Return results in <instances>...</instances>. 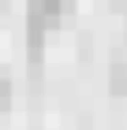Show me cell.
Wrapping results in <instances>:
<instances>
[{
    "mask_svg": "<svg viewBox=\"0 0 127 130\" xmlns=\"http://www.w3.org/2000/svg\"><path fill=\"white\" fill-rule=\"evenodd\" d=\"M112 4H120V8H127V0H112Z\"/></svg>",
    "mask_w": 127,
    "mask_h": 130,
    "instance_id": "277c9868",
    "label": "cell"
},
{
    "mask_svg": "<svg viewBox=\"0 0 127 130\" xmlns=\"http://www.w3.org/2000/svg\"><path fill=\"white\" fill-rule=\"evenodd\" d=\"M8 104H11V82L4 78V74H0V111L8 108Z\"/></svg>",
    "mask_w": 127,
    "mask_h": 130,
    "instance_id": "3957f363",
    "label": "cell"
},
{
    "mask_svg": "<svg viewBox=\"0 0 127 130\" xmlns=\"http://www.w3.org/2000/svg\"><path fill=\"white\" fill-rule=\"evenodd\" d=\"M67 11H71L67 0H30V4H26V30L30 34L60 30L64 19H67Z\"/></svg>",
    "mask_w": 127,
    "mask_h": 130,
    "instance_id": "6da1fadb",
    "label": "cell"
},
{
    "mask_svg": "<svg viewBox=\"0 0 127 130\" xmlns=\"http://www.w3.org/2000/svg\"><path fill=\"white\" fill-rule=\"evenodd\" d=\"M108 89L116 97H127V63H112L108 71Z\"/></svg>",
    "mask_w": 127,
    "mask_h": 130,
    "instance_id": "7a4b0ae2",
    "label": "cell"
}]
</instances>
